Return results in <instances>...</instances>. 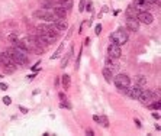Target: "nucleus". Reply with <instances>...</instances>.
<instances>
[{
  "mask_svg": "<svg viewBox=\"0 0 161 136\" xmlns=\"http://www.w3.org/2000/svg\"><path fill=\"white\" fill-rule=\"evenodd\" d=\"M9 57L12 58V61L15 64L17 65H28L29 64V57H28V52L26 51H21V49H17V48H9L7 51Z\"/></svg>",
  "mask_w": 161,
  "mask_h": 136,
  "instance_id": "obj_1",
  "label": "nucleus"
},
{
  "mask_svg": "<svg viewBox=\"0 0 161 136\" xmlns=\"http://www.w3.org/2000/svg\"><path fill=\"white\" fill-rule=\"evenodd\" d=\"M34 16L36 19H41L44 22H48V23H54L55 20H58L59 17L52 13L51 10H47V9H39V10H35L34 12Z\"/></svg>",
  "mask_w": 161,
  "mask_h": 136,
  "instance_id": "obj_2",
  "label": "nucleus"
},
{
  "mask_svg": "<svg viewBox=\"0 0 161 136\" xmlns=\"http://www.w3.org/2000/svg\"><path fill=\"white\" fill-rule=\"evenodd\" d=\"M128 39H129V36H128L126 30H123V29H118V30H115V32L110 34V41L115 43H118V45H121V47L128 42Z\"/></svg>",
  "mask_w": 161,
  "mask_h": 136,
  "instance_id": "obj_3",
  "label": "nucleus"
},
{
  "mask_svg": "<svg viewBox=\"0 0 161 136\" xmlns=\"http://www.w3.org/2000/svg\"><path fill=\"white\" fill-rule=\"evenodd\" d=\"M0 64L6 68L7 72H12L16 70V64L12 61V58L9 57L7 52H0Z\"/></svg>",
  "mask_w": 161,
  "mask_h": 136,
  "instance_id": "obj_4",
  "label": "nucleus"
},
{
  "mask_svg": "<svg viewBox=\"0 0 161 136\" xmlns=\"http://www.w3.org/2000/svg\"><path fill=\"white\" fill-rule=\"evenodd\" d=\"M112 81L115 83L116 88H119V90H125L128 85H131V78H129L126 74H118Z\"/></svg>",
  "mask_w": 161,
  "mask_h": 136,
  "instance_id": "obj_5",
  "label": "nucleus"
},
{
  "mask_svg": "<svg viewBox=\"0 0 161 136\" xmlns=\"http://www.w3.org/2000/svg\"><path fill=\"white\" fill-rule=\"evenodd\" d=\"M138 100H140L142 104H148L149 102H154V100H155V93H154V91H151V90L142 88L141 94L138 96Z\"/></svg>",
  "mask_w": 161,
  "mask_h": 136,
  "instance_id": "obj_6",
  "label": "nucleus"
},
{
  "mask_svg": "<svg viewBox=\"0 0 161 136\" xmlns=\"http://www.w3.org/2000/svg\"><path fill=\"white\" fill-rule=\"evenodd\" d=\"M123 93L126 94L128 97H131V98H134V100H138V96L141 94V91H142V87L141 85H138V84H135V85H128L126 88L125 90H122Z\"/></svg>",
  "mask_w": 161,
  "mask_h": 136,
  "instance_id": "obj_7",
  "label": "nucleus"
},
{
  "mask_svg": "<svg viewBox=\"0 0 161 136\" xmlns=\"http://www.w3.org/2000/svg\"><path fill=\"white\" fill-rule=\"evenodd\" d=\"M107 54H109V57H110V58H113V60H118V58H121V55H122L121 45L112 42L109 47H107Z\"/></svg>",
  "mask_w": 161,
  "mask_h": 136,
  "instance_id": "obj_8",
  "label": "nucleus"
},
{
  "mask_svg": "<svg viewBox=\"0 0 161 136\" xmlns=\"http://www.w3.org/2000/svg\"><path fill=\"white\" fill-rule=\"evenodd\" d=\"M136 19H138L140 23H144V25H151L154 22V16L148 12V10H145V12H138Z\"/></svg>",
  "mask_w": 161,
  "mask_h": 136,
  "instance_id": "obj_9",
  "label": "nucleus"
},
{
  "mask_svg": "<svg viewBox=\"0 0 161 136\" xmlns=\"http://www.w3.org/2000/svg\"><path fill=\"white\" fill-rule=\"evenodd\" d=\"M149 6H151V4H149L147 0H135L132 7L135 9L136 12H145V10L149 9Z\"/></svg>",
  "mask_w": 161,
  "mask_h": 136,
  "instance_id": "obj_10",
  "label": "nucleus"
},
{
  "mask_svg": "<svg viewBox=\"0 0 161 136\" xmlns=\"http://www.w3.org/2000/svg\"><path fill=\"white\" fill-rule=\"evenodd\" d=\"M126 26H128V29L132 30V32H138V30H140V22H138V19H136V17L128 16Z\"/></svg>",
  "mask_w": 161,
  "mask_h": 136,
  "instance_id": "obj_11",
  "label": "nucleus"
},
{
  "mask_svg": "<svg viewBox=\"0 0 161 136\" xmlns=\"http://www.w3.org/2000/svg\"><path fill=\"white\" fill-rule=\"evenodd\" d=\"M103 77H105V80L107 81V83H112V80H113V72H112V70L110 68H103V71H102Z\"/></svg>",
  "mask_w": 161,
  "mask_h": 136,
  "instance_id": "obj_12",
  "label": "nucleus"
},
{
  "mask_svg": "<svg viewBox=\"0 0 161 136\" xmlns=\"http://www.w3.org/2000/svg\"><path fill=\"white\" fill-rule=\"evenodd\" d=\"M61 83H63V88H70V83H71V78H70V75L68 74H64L63 77H61Z\"/></svg>",
  "mask_w": 161,
  "mask_h": 136,
  "instance_id": "obj_13",
  "label": "nucleus"
},
{
  "mask_svg": "<svg viewBox=\"0 0 161 136\" xmlns=\"http://www.w3.org/2000/svg\"><path fill=\"white\" fill-rule=\"evenodd\" d=\"M42 9H47V10H52V7L55 6V2L54 0H44L42 3H41Z\"/></svg>",
  "mask_w": 161,
  "mask_h": 136,
  "instance_id": "obj_14",
  "label": "nucleus"
},
{
  "mask_svg": "<svg viewBox=\"0 0 161 136\" xmlns=\"http://www.w3.org/2000/svg\"><path fill=\"white\" fill-rule=\"evenodd\" d=\"M135 81H136V84L141 85V87H144V85L147 84V78H145L144 75H136L135 77Z\"/></svg>",
  "mask_w": 161,
  "mask_h": 136,
  "instance_id": "obj_15",
  "label": "nucleus"
},
{
  "mask_svg": "<svg viewBox=\"0 0 161 136\" xmlns=\"http://www.w3.org/2000/svg\"><path fill=\"white\" fill-rule=\"evenodd\" d=\"M57 3L63 4V6L67 9V10H70V9H71V6H73V0H58Z\"/></svg>",
  "mask_w": 161,
  "mask_h": 136,
  "instance_id": "obj_16",
  "label": "nucleus"
},
{
  "mask_svg": "<svg viewBox=\"0 0 161 136\" xmlns=\"http://www.w3.org/2000/svg\"><path fill=\"white\" fill-rule=\"evenodd\" d=\"M106 65H107V68H110V70L116 68V64L113 62V58H110V57H107L106 58Z\"/></svg>",
  "mask_w": 161,
  "mask_h": 136,
  "instance_id": "obj_17",
  "label": "nucleus"
},
{
  "mask_svg": "<svg viewBox=\"0 0 161 136\" xmlns=\"http://www.w3.org/2000/svg\"><path fill=\"white\" fill-rule=\"evenodd\" d=\"M149 109H153V110H160V102L158 100H154L153 104H148Z\"/></svg>",
  "mask_w": 161,
  "mask_h": 136,
  "instance_id": "obj_18",
  "label": "nucleus"
},
{
  "mask_svg": "<svg viewBox=\"0 0 161 136\" xmlns=\"http://www.w3.org/2000/svg\"><path fill=\"white\" fill-rule=\"evenodd\" d=\"M61 52H63V45H59V47H58V49L55 51V54L51 57V60H57V58H58V57L61 55Z\"/></svg>",
  "mask_w": 161,
  "mask_h": 136,
  "instance_id": "obj_19",
  "label": "nucleus"
},
{
  "mask_svg": "<svg viewBox=\"0 0 161 136\" xmlns=\"http://www.w3.org/2000/svg\"><path fill=\"white\" fill-rule=\"evenodd\" d=\"M86 9V0H80V4H78V10L80 12H84Z\"/></svg>",
  "mask_w": 161,
  "mask_h": 136,
  "instance_id": "obj_20",
  "label": "nucleus"
},
{
  "mask_svg": "<svg viewBox=\"0 0 161 136\" xmlns=\"http://www.w3.org/2000/svg\"><path fill=\"white\" fill-rule=\"evenodd\" d=\"M68 60H70V54H67V55H65V58H64L63 60V62H61V67H67V62H68Z\"/></svg>",
  "mask_w": 161,
  "mask_h": 136,
  "instance_id": "obj_21",
  "label": "nucleus"
},
{
  "mask_svg": "<svg viewBox=\"0 0 161 136\" xmlns=\"http://www.w3.org/2000/svg\"><path fill=\"white\" fill-rule=\"evenodd\" d=\"M99 123H102L105 128H107V126H109V123H107V119L105 117V116H103V117H100V122H99Z\"/></svg>",
  "mask_w": 161,
  "mask_h": 136,
  "instance_id": "obj_22",
  "label": "nucleus"
},
{
  "mask_svg": "<svg viewBox=\"0 0 161 136\" xmlns=\"http://www.w3.org/2000/svg\"><path fill=\"white\" fill-rule=\"evenodd\" d=\"M9 41H12V42H16V41H17V35H15V34L9 35Z\"/></svg>",
  "mask_w": 161,
  "mask_h": 136,
  "instance_id": "obj_23",
  "label": "nucleus"
},
{
  "mask_svg": "<svg viewBox=\"0 0 161 136\" xmlns=\"http://www.w3.org/2000/svg\"><path fill=\"white\" fill-rule=\"evenodd\" d=\"M94 32H96V35H100V32H102V25H96Z\"/></svg>",
  "mask_w": 161,
  "mask_h": 136,
  "instance_id": "obj_24",
  "label": "nucleus"
},
{
  "mask_svg": "<svg viewBox=\"0 0 161 136\" xmlns=\"http://www.w3.org/2000/svg\"><path fill=\"white\" fill-rule=\"evenodd\" d=\"M59 107H65V109H71V106H70V104H68V103H65L63 100V102L59 103Z\"/></svg>",
  "mask_w": 161,
  "mask_h": 136,
  "instance_id": "obj_25",
  "label": "nucleus"
},
{
  "mask_svg": "<svg viewBox=\"0 0 161 136\" xmlns=\"http://www.w3.org/2000/svg\"><path fill=\"white\" fill-rule=\"evenodd\" d=\"M3 103L6 104V106H9V104L12 103V98H10V97H4V98H3Z\"/></svg>",
  "mask_w": 161,
  "mask_h": 136,
  "instance_id": "obj_26",
  "label": "nucleus"
},
{
  "mask_svg": "<svg viewBox=\"0 0 161 136\" xmlns=\"http://www.w3.org/2000/svg\"><path fill=\"white\" fill-rule=\"evenodd\" d=\"M86 133H87V135H89V136H93V135H94L92 129H86Z\"/></svg>",
  "mask_w": 161,
  "mask_h": 136,
  "instance_id": "obj_27",
  "label": "nucleus"
},
{
  "mask_svg": "<svg viewBox=\"0 0 161 136\" xmlns=\"http://www.w3.org/2000/svg\"><path fill=\"white\" fill-rule=\"evenodd\" d=\"M0 88L3 90V91H4V90H7V84H4V83H2V84H0Z\"/></svg>",
  "mask_w": 161,
  "mask_h": 136,
  "instance_id": "obj_28",
  "label": "nucleus"
},
{
  "mask_svg": "<svg viewBox=\"0 0 161 136\" xmlns=\"http://www.w3.org/2000/svg\"><path fill=\"white\" fill-rule=\"evenodd\" d=\"M19 109L22 110V113H28V111H29L28 109H26V107H23V106H19Z\"/></svg>",
  "mask_w": 161,
  "mask_h": 136,
  "instance_id": "obj_29",
  "label": "nucleus"
},
{
  "mask_svg": "<svg viewBox=\"0 0 161 136\" xmlns=\"http://www.w3.org/2000/svg\"><path fill=\"white\" fill-rule=\"evenodd\" d=\"M134 122H135V125H136V128H141V122L138 119H134Z\"/></svg>",
  "mask_w": 161,
  "mask_h": 136,
  "instance_id": "obj_30",
  "label": "nucleus"
},
{
  "mask_svg": "<svg viewBox=\"0 0 161 136\" xmlns=\"http://www.w3.org/2000/svg\"><path fill=\"white\" fill-rule=\"evenodd\" d=\"M93 120L99 123V122H100V116H93Z\"/></svg>",
  "mask_w": 161,
  "mask_h": 136,
  "instance_id": "obj_31",
  "label": "nucleus"
},
{
  "mask_svg": "<svg viewBox=\"0 0 161 136\" xmlns=\"http://www.w3.org/2000/svg\"><path fill=\"white\" fill-rule=\"evenodd\" d=\"M149 4H155V3H158V0H147Z\"/></svg>",
  "mask_w": 161,
  "mask_h": 136,
  "instance_id": "obj_32",
  "label": "nucleus"
},
{
  "mask_svg": "<svg viewBox=\"0 0 161 136\" xmlns=\"http://www.w3.org/2000/svg\"><path fill=\"white\" fill-rule=\"evenodd\" d=\"M153 117L154 119H160V115L158 113H153Z\"/></svg>",
  "mask_w": 161,
  "mask_h": 136,
  "instance_id": "obj_33",
  "label": "nucleus"
},
{
  "mask_svg": "<svg viewBox=\"0 0 161 136\" xmlns=\"http://www.w3.org/2000/svg\"><path fill=\"white\" fill-rule=\"evenodd\" d=\"M87 10H89V12L92 10V3H90V2H87Z\"/></svg>",
  "mask_w": 161,
  "mask_h": 136,
  "instance_id": "obj_34",
  "label": "nucleus"
}]
</instances>
